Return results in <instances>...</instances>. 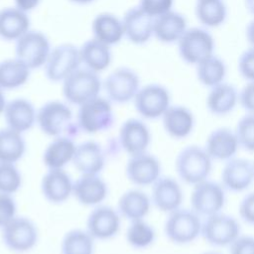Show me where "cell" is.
<instances>
[{"mask_svg": "<svg viewBox=\"0 0 254 254\" xmlns=\"http://www.w3.org/2000/svg\"><path fill=\"white\" fill-rule=\"evenodd\" d=\"M72 118V110L66 101L50 100L37 109L38 127L42 133L53 138L60 136L73 138L79 129Z\"/></svg>", "mask_w": 254, "mask_h": 254, "instance_id": "obj_1", "label": "cell"}, {"mask_svg": "<svg viewBox=\"0 0 254 254\" xmlns=\"http://www.w3.org/2000/svg\"><path fill=\"white\" fill-rule=\"evenodd\" d=\"M212 161L203 147L189 145L178 153L175 169L181 182L194 186L208 179L212 169Z\"/></svg>", "mask_w": 254, "mask_h": 254, "instance_id": "obj_2", "label": "cell"}, {"mask_svg": "<svg viewBox=\"0 0 254 254\" xmlns=\"http://www.w3.org/2000/svg\"><path fill=\"white\" fill-rule=\"evenodd\" d=\"M114 119L112 102L100 95L78 106L76 113L78 129L86 134H97L109 130L113 126Z\"/></svg>", "mask_w": 254, "mask_h": 254, "instance_id": "obj_3", "label": "cell"}, {"mask_svg": "<svg viewBox=\"0 0 254 254\" xmlns=\"http://www.w3.org/2000/svg\"><path fill=\"white\" fill-rule=\"evenodd\" d=\"M201 224V217L191 208L180 207L168 213L164 233L173 244L187 245L200 236Z\"/></svg>", "mask_w": 254, "mask_h": 254, "instance_id": "obj_4", "label": "cell"}, {"mask_svg": "<svg viewBox=\"0 0 254 254\" xmlns=\"http://www.w3.org/2000/svg\"><path fill=\"white\" fill-rule=\"evenodd\" d=\"M101 89L102 81L98 73L85 67H79L62 82L64 100L76 106L99 96Z\"/></svg>", "mask_w": 254, "mask_h": 254, "instance_id": "obj_5", "label": "cell"}, {"mask_svg": "<svg viewBox=\"0 0 254 254\" xmlns=\"http://www.w3.org/2000/svg\"><path fill=\"white\" fill-rule=\"evenodd\" d=\"M3 244L14 253L23 254L35 248L39 241V230L29 217L16 215L2 229Z\"/></svg>", "mask_w": 254, "mask_h": 254, "instance_id": "obj_6", "label": "cell"}, {"mask_svg": "<svg viewBox=\"0 0 254 254\" xmlns=\"http://www.w3.org/2000/svg\"><path fill=\"white\" fill-rule=\"evenodd\" d=\"M81 64L79 48L69 43L60 44L54 48L44 65L46 77L52 82H63Z\"/></svg>", "mask_w": 254, "mask_h": 254, "instance_id": "obj_7", "label": "cell"}, {"mask_svg": "<svg viewBox=\"0 0 254 254\" xmlns=\"http://www.w3.org/2000/svg\"><path fill=\"white\" fill-rule=\"evenodd\" d=\"M226 190L221 183L206 179L192 186L190 196V208L200 217L222 211L226 201Z\"/></svg>", "mask_w": 254, "mask_h": 254, "instance_id": "obj_8", "label": "cell"}, {"mask_svg": "<svg viewBox=\"0 0 254 254\" xmlns=\"http://www.w3.org/2000/svg\"><path fill=\"white\" fill-rule=\"evenodd\" d=\"M241 234V226L232 215L222 211L204 217L200 236L213 247L229 246Z\"/></svg>", "mask_w": 254, "mask_h": 254, "instance_id": "obj_9", "label": "cell"}, {"mask_svg": "<svg viewBox=\"0 0 254 254\" xmlns=\"http://www.w3.org/2000/svg\"><path fill=\"white\" fill-rule=\"evenodd\" d=\"M51 51L50 40L41 31L29 30L15 42V57L31 70L44 67Z\"/></svg>", "mask_w": 254, "mask_h": 254, "instance_id": "obj_10", "label": "cell"}, {"mask_svg": "<svg viewBox=\"0 0 254 254\" xmlns=\"http://www.w3.org/2000/svg\"><path fill=\"white\" fill-rule=\"evenodd\" d=\"M141 87L140 77L130 67H118L111 71L102 81L106 97L117 104L133 101Z\"/></svg>", "mask_w": 254, "mask_h": 254, "instance_id": "obj_11", "label": "cell"}, {"mask_svg": "<svg viewBox=\"0 0 254 254\" xmlns=\"http://www.w3.org/2000/svg\"><path fill=\"white\" fill-rule=\"evenodd\" d=\"M177 44L180 57L190 64L196 65L214 55V39L202 28H188Z\"/></svg>", "mask_w": 254, "mask_h": 254, "instance_id": "obj_12", "label": "cell"}, {"mask_svg": "<svg viewBox=\"0 0 254 254\" xmlns=\"http://www.w3.org/2000/svg\"><path fill=\"white\" fill-rule=\"evenodd\" d=\"M137 113L144 119L154 120L162 118L171 106L169 89L160 83H149L138 90L133 99Z\"/></svg>", "mask_w": 254, "mask_h": 254, "instance_id": "obj_13", "label": "cell"}, {"mask_svg": "<svg viewBox=\"0 0 254 254\" xmlns=\"http://www.w3.org/2000/svg\"><path fill=\"white\" fill-rule=\"evenodd\" d=\"M161 172L160 160L148 151L129 156L125 167L127 180L136 187L152 186L161 177Z\"/></svg>", "mask_w": 254, "mask_h": 254, "instance_id": "obj_14", "label": "cell"}, {"mask_svg": "<svg viewBox=\"0 0 254 254\" xmlns=\"http://www.w3.org/2000/svg\"><path fill=\"white\" fill-rule=\"evenodd\" d=\"M121 226V215L110 205L99 204L93 207L86 218V230L96 240H109L115 237Z\"/></svg>", "mask_w": 254, "mask_h": 254, "instance_id": "obj_15", "label": "cell"}, {"mask_svg": "<svg viewBox=\"0 0 254 254\" xmlns=\"http://www.w3.org/2000/svg\"><path fill=\"white\" fill-rule=\"evenodd\" d=\"M151 141L150 128L142 119L128 118L119 128V146L129 156L147 152Z\"/></svg>", "mask_w": 254, "mask_h": 254, "instance_id": "obj_16", "label": "cell"}, {"mask_svg": "<svg viewBox=\"0 0 254 254\" xmlns=\"http://www.w3.org/2000/svg\"><path fill=\"white\" fill-rule=\"evenodd\" d=\"M221 185L231 192L246 190L254 181L253 164L248 159L233 157L224 163L220 174Z\"/></svg>", "mask_w": 254, "mask_h": 254, "instance_id": "obj_17", "label": "cell"}, {"mask_svg": "<svg viewBox=\"0 0 254 254\" xmlns=\"http://www.w3.org/2000/svg\"><path fill=\"white\" fill-rule=\"evenodd\" d=\"M151 187L152 204L158 210L170 213L181 207L184 190L178 180L169 176H161Z\"/></svg>", "mask_w": 254, "mask_h": 254, "instance_id": "obj_18", "label": "cell"}, {"mask_svg": "<svg viewBox=\"0 0 254 254\" xmlns=\"http://www.w3.org/2000/svg\"><path fill=\"white\" fill-rule=\"evenodd\" d=\"M122 22L125 38L134 45H144L154 36V18L139 6L129 8Z\"/></svg>", "mask_w": 254, "mask_h": 254, "instance_id": "obj_19", "label": "cell"}, {"mask_svg": "<svg viewBox=\"0 0 254 254\" xmlns=\"http://www.w3.org/2000/svg\"><path fill=\"white\" fill-rule=\"evenodd\" d=\"M43 196L51 203L66 201L73 192V181L64 169H48L41 180Z\"/></svg>", "mask_w": 254, "mask_h": 254, "instance_id": "obj_20", "label": "cell"}, {"mask_svg": "<svg viewBox=\"0 0 254 254\" xmlns=\"http://www.w3.org/2000/svg\"><path fill=\"white\" fill-rule=\"evenodd\" d=\"M3 117L6 127L23 134L37 124V109L29 99L17 97L7 102Z\"/></svg>", "mask_w": 254, "mask_h": 254, "instance_id": "obj_21", "label": "cell"}, {"mask_svg": "<svg viewBox=\"0 0 254 254\" xmlns=\"http://www.w3.org/2000/svg\"><path fill=\"white\" fill-rule=\"evenodd\" d=\"M71 163L80 175H99L106 164L105 152L98 142L85 140L76 145Z\"/></svg>", "mask_w": 254, "mask_h": 254, "instance_id": "obj_22", "label": "cell"}, {"mask_svg": "<svg viewBox=\"0 0 254 254\" xmlns=\"http://www.w3.org/2000/svg\"><path fill=\"white\" fill-rule=\"evenodd\" d=\"M72 195L85 206H96L102 204L108 195V186L98 175H80L73 182Z\"/></svg>", "mask_w": 254, "mask_h": 254, "instance_id": "obj_23", "label": "cell"}, {"mask_svg": "<svg viewBox=\"0 0 254 254\" xmlns=\"http://www.w3.org/2000/svg\"><path fill=\"white\" fill-rule=\"evenodd\" d=\"M203 148L212 160L226 162L235 157L240 147L234 130L218 127L207 135Z\"/></svg>", "mask_w": 254, "mask_h": 254, "instance_id": "obj_24", "label": "cell"}, {"mask_svg": "<svg viewBox=\"0 0 254 254\" xmlns=\"http://www.w3.org/2000/svg\"><path fill=\"white\" fill-rule=\"evenodd\" d=\"M161 119L165 132L176 140L189 137L195 124L192 111L187 106L179 104H171Z\"/></svg>", "mask_w": 254, "mask_h": 254, "instance_id": "obj_25", "label": "cell"}, {"mask_svg": "<svg viewBox=\"0 0 254 254\" xmlns=\"http://www.w3.org/2000/svg\"><path fill=\"white\" fill-rule=\"evenodd\" d=\"M31 20L28 13L15 6L0 10V38L7 42H16L29 30Z\"/></svg>", "mask_w": 254, "mask_h": 254, "instance_id": "obj_26", "label": "cell"}, {"mask_svg": "<svg viewBox=\"0 0 254 254\" xmlns=\"http://www.w3.org/2000/svg\"><path fill=\"white\" fill-rule=\"evenodd\" d=\"M187 29L186 17L174 10L154 18V37L161 43H178Z\"/></svg>", "mask_w": 254, "mask_h": 254, "instance_id": "obj_27", "label": "cell"}, {"mask_svg": "<svg viewBox=\"0 0 254 254\" xmlns=\"http://www.w3.org/2000/svg\"><path fill=\"white\" fill-rule=\"evenodd\" d=\"M239 103V92L229 83L222 82L211 88L206 95L205 105L214 116H225L231 113Z\"/></svg>", "mask_w": 254, "mask_h": 254, "instance_id": "obj_28", "label": "cell"}, {"mask_svg": "<svg viewBox=\"0 0 254 254\" xmlns=\"http://www.w3.org/2000/svg\"><path fill=\"white\" fill-rule=\"evenodd\" d=\"M93 38L111 47L120 43L124 35L122 19L108 12L97 14L91 22Z\"/></svg>", "mask_w": 254, "mask_h": 254, "instance_id": "obj_29", "label": "cell"}, {"mask_svg": "<svg viewBox=\"0 0 254 254\" xmlns=\"http://www.w3.org/2000/svg\"><path fill=\"white\" fill-rule=\"evenodd\" d=\"M152 205L151 197L139 189H130L124 191L117 202L120 215L129 221L145 219Z\"/></svg>", "mask_w": 254, "mask_h": 254, "instance_id": "obj_30", "label": "cell"}, {"mask_svg": "<svg viewBox=\"0 0 254 254\" xmlns=\"http://www.w3.org/2000/svg\"><path fill=\"white\" fill-rule=\"evenodd\" d=\"M81 64L96 73L109 67L112 62V52L109 46L92 38L84 42L79 48Z\"/></svg>", "mask_w": 254, "mask_h": 254, "instance_id": "obj_31", "label": "cell"}, {"mask_svg": "<svg viewBox=\"0 0 254 254\" xmlns=\"http://www.w3.org/2000/svg\"><path fill=\"white\" fill-rule=\"evenodd\" d=\"M75 148L73 138L56 137L46 147L43 153V163L48 169H64L72 162Z\"/></svg>", "mask_w": 254, "mask_h": 254, "instance_id": "obj_32", "label": "cell"}, {"mask_svg": "<svg viewBox=\"0 0 254 254\" xmlns=\"http://www.w3.org/2000/svg\"><path fill=\"white\" fill-rule=\"evenodd\" d=\"M31 76V69L19 59L9 58L0 62V88L13 90L25 85Z\"/></svg>", "mask_w": 254, "mask_h": 254, "instance_id": "obj_33", "label": "cell"}, {"mask_svg": "<svg viewBox=\"0 0 254 254\" xmlns=\"http://www.w3.org/2000/svg\"><path fill=\"white\" fill-rule=\"evenodd\" d=\"M27 143L22 133L8 127L0 128V163L16 164L25 156Z\"/></svg>", "mask_w": 254, "mask_h": 254, "instance_id": "obj_34", "label": "cell"}, {"mask_svg": "<svg viewBox=\"0 0 254 254\" xmlns=\"http://www.w3.org/2000/svg\"><path fill=\"white\" fill-rule=\"evenodd\" d=\"M95 239L86 229L73 228L64 233L61 241V254H94Z\"/></svg>", "mask_w": 254, "mask_h": 254, "instance_id": "obj_35", "label": "cell"}, {"mask_svg": "<svg viewBox=\"0 0 254 254\" xmlns=\"http://www.w3.org/2000/svg\"><path fill=\"white\" fill-rule=\"evenodd\" d=\"M195 70L197 80L208 88L224 82L226 76V64L215 55H212L197 64L195 65Z\"/></svg>", "mask_w": 254, "mask_h": 254, "instance_id": "obj_36", "label": "cell"}, {"mask_svg": "<svg viewBox=\"0 0 254 254\" xmlns=\"http://www.w3.org/2000/svg\"><path fill=\"white\" fill-rule=\"evenodd\" d=\"M195 16L206 28L221 26L227 17V9L222 0H196Z\"/></svg>", "mask_w": 254, "mask_h": 254, "instance_id": "obj_37", "label": "cell"}, {"mask_svg": "<svg viewBox=\"0 0 254 254\" xmlns=\"http://www.w3.org/2000/svg\"><path fill=\"white\" fill-rule=\"evenodd\" d=\"M126 241L134 249H146L156 240V231L154 227L145 221L138 219L130 221L126 229Z\"/></svg>", "mask_w": 254, "mask_h": 254, "instance_id": "obj_38", "label": "cell"}, {"mask_svg": "<svg viewBox=\"0 0 254 254\" xmlns=\"http://www.w3.org/2000/svg\"><path fill=\"white\" fill-rule=\"evenodd\" d=\"M23 178L16 164L0 163V193L13 195L22 187Z\"/></svg>", "mask_w": 254, "mask_h": 254, "instance_id": "obj_39", "label": "cell"}, {"mask_svg": "<svg viewBox=\"0 0 254 254\" xmlns=\"http://www.w3.org/2000/svg\"><path fill=\"white\" fill-rule=\"evenodd\" d=\"M239 147L247 152L254 153V114L246 113L242 116L235 126Z\"/></svg>", "mask_w": 254, "mask_h": 254, "instance_id": "obj_40", "label": "cell"}, {"mask_svg": "<svg viewBox=\"0 0 254 254\" xmlns=\"http://www.w3.org/2000/svg\"><path fill=\"white\" fill-rule=\"evenodd\" d=\"M138 6L151 17L156 18L173 10L174 0H140Z\"/></svg>", "mask_w": 254, "mask_h": 254, "instance_id": "obj_41", "label": "cell"}, {"mask_svg": "<svg viewBox=\"0 0 254 254\" xmlns=\"http://www.w3.org/2000/svg\"><path fill=\"white\" fill-rule=\"evenodd\" d=\"M17 215V203L10 194L0 193V229Z\"/></svg>", "mask_w": 254, "mask_h": 254, "instance_id": "obj_42", "label": "cell"}, {"mask_svg": "<svg viewBox=\"0 0 254 254\" xmlns=\"http://www.w3.org/2000/svg\"><path fill=\"white\" fill-rule=\"evenodd\" d=\"M238 71L247 81H254V48L244 51L238 59Z\"/></svg>", "mask_w": 254, "mask_h": 254, "instance_id": "obj_43", "label": "cell"}, {"mask_svg": "<svg viewBox=\"0 0 254 254\" xmlns=\"http://www.w3.org/2000/svg\"><path fill=\"white\" fill-rule=\"evenodd\" d=\"M228 248L229 254H254V236L240 234Z\"/></svg>", "mask_w": 254, "mask_h": 254, "instance_id": "obj_44", "label": "cell"}, {"mask_svg": "<svg viewBox=\"0 0 254 254\" xmlns=\"http://www.w3.org/2000/svg\"><path fill=\"white\" fill-rule=\"evenodd\" d=\"M238 213L245 223L254 225V191L243 196L238 206Z\"/></svg>", "mask_w": 254, "mask_h": 254, "instance_id": "obj_45", "label": "cell"}, {"mask_svg": "<svg viewBox=\"0 0 254 254\" xmlns=\"http://www.w3.org/2000/svg\"><path fill=\"white\" fill-rule=\"evenodd\" d=\"M239 103L250 114H254V81H247L239 91Z\"/></svg>", "mask_w": 254, "mask_h": 254, "instance_id": "obj_46", "label": "cell"}, {"mask_svg": "<svg viewBox=\"0 0 254 254\" xmlns=\"http://www.w3.org/2000/svg\"><path fill=\"white\" fill-rule=\"evenodd\" d=\"M41 0H14V6L18 9L29 13L40 5Z\"/></svg>", "mask_w": 254, "mask_h": 254, "instance_id": "obj_47", "label": "cell"}, {"mask_svg": "<svg viewBox=\"0 0 254 254\" xmlns=\"http://www.w3.org/2000/svg\"><path fill=\"white\" fill-rule=\"evenodd\" d=\"M245 36L250 47L254 48V20L248 23L245 30Z\"/></svg>", "mask_w": 254, "mask_h": 254, "instance_id": "obj_48", "label": "cell"}, {"mask_svg": "<svg viewBox=\"0 0 254 254\" xmlns=\"http://www.w3.org/2000/svg\"><path fill=\"white\" fill-rule=\"evenodd\" d=\"M7 99H6V96H5V93H4V90H2L0 88V115H3L4 113V110L6 108V105H7Z\"/></svg>", "mask_w": 254, "mask_h": 254, "instance_id": "obj_49", "label": "cell"}, {"mask_svg": "<svg viewBox=\"0 0 254 254\" xmlns=\"http://www.w3.org/2000/svg\"><path fill=\"white\" fill-rule=\"evenodd\" d=\"M246 9L254 16V0H245Z\"/></svg>", "mask_w": 254, "mask_h": 254, "instance_id": "obj_50", "label": "cell"}, {"mask_svg": "<svg viewBox=\"0 0 254 254\" xmlns=\"http://www.w3.org/2000/svg\"><path fill=\"white\" fill-rule=\"evenodd\" d=\"M73 4H77V5H87L90 4L92 2H94L95 0H67Z\"/></svg>", "mask_w": 254, "mask_h": 254, "instance_id": "obj_51", "label": "cell"}, {"mask_svg": "<svg viewBox=\"0 0 254 254\" xmlns=\"http://www.w3.org/2000/svg\"><path fill=\"white\" fill-rule=\"evenodd\" d=\"M201 254H221V253L216 252V251H206V252H203Z\"/></svg>", "mask_w": 254, "mask_h": 254, "instance_id": "obj_52", "label": "cell"}, {"mask_svg": "<svg viewBox=\"0 0 254 254\" xmlns=\"http://www.w3.org/2000/svg\"><path fill=\"white\" fill-rule=\"evenodd\" d=\"M252 164H253V169H254V161L252 162Z\"/></svg>", "mask_w": 254, "mask_h": 254, "instance_id": "obj_53", "label": "cell"}]
</instances>
